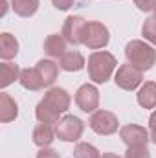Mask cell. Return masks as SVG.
Here are the masks:
<instances>
[{
	"mask_svg": "<svg viewBox=\"0 0 156 158\" xmlns=\"http://www.w3.org/2000/svg\"><path fill=\"white\" fill-rule=\"evenodd\" d=\"M117 66L116 57L109 52H94L88 57V76L94 83L101 85L112 77Z\"/></svg>",
	"mask_w": 156,
	"mask_h": 158,
	"instance_id": "6da1fadb",
	"label": "cell"
},
{
	"mask_svg": "<svg viewBox=\"0 0 156 158\" xmlns=\"http://www.w3.org/2000/svg\"><path fill=\"white\" fill-rule=\"evenodd\" d=\"M125 57H127V61L132 66H136L138 70L145 72V70H151L154 66L156 50L151 44L143 42V40H130L125 46Z\"/></svg>",
	"mask_w": 156,
	"mask_h": 158,
	"instance_id": "7a4b0ae2",
	"label": "cell"
},
{
	"mask_svg": "<svg viewBox=\"0 0 156 158\" xmlns=\"http://www.w3.org/2000/svg\"><path fill=\"white\" fill-rule=\"evenodd\" d=\"M84 131V123L77 116H63L55 125V134L61 142H77Z\"/></svg>",
	"mask_w": 156,
	"mask_h": 158,
	"instance_id": "3957f363",
	"label": "cell"
},
{
	"mask_svg": "<svg viewBox=\"0 0 156 158\" xmlns=\"http://www.w3.org/2000/svg\"><path fill=\"white\" fill-rule=\"evenodd\" d=\"M110 40V33H109V28L101 22H88L86 24V30H84V40L83 44L88 46L90 50H101L109 44Z\"/></svg>",
	"mask_w": 156,
	"mask_h": 158,
	"instance_id": "277c9868",
	"label": "cell"
},
{
	"mask_svg": "<svg viewBox=\"0 0 156 158\" xmlns=\"http://www.w3.org/2000/svg\"><path fill=\"white\" fill-rule=\"evenodd\" d=\"M90 129L101 136H109V134H114L119 127V121H117L116 114L110 112V110H96L92 116H90V121H88Z\"/></svg>",
	"mask_w": 156,
	"mask_h": 158,
	"instance_id": "5b68a950",
	"label": "cell"
},
{
	"mask_svg": "<svg viewBox=\"0 0 156 158\" xmlns=\"http://www.w3.org/2000/svg\"><path fill=\"white\" fill-rule=\"evenodd\" d=\"M142 81H143V72L132 66L130 63L121 64L114 76V83L123 90H136L142 85Z\"/></svg>",
	"mask_w": 156,
	"mask_h": 158,
	"instance_id": "8992f818",
	"label": "cell"
},
{
	"mask_svg": "<svg viewBox=\"0 0 156 158\" xmlns=\"http://www.w3.org/2000/svg\"><path fill=\"white\" fill-rule=\"evenodd\" d=\"M86 20L83 17H77V15H72L64 20V26H63V37L66 39V42L77 46V44H83L84 40V30H86Z\"/></svg>",
	"mask_w": 156,
	"mask_h": 158,
	"instance_id": "52a82bcc",
	"label": "cell"
},
{
	"mask_svg": "<svg viewBox=\"0 0 156 158\" xmlns=\"http://www.w3.org/2000/svg\"><path fill=\"white\" fill-rule=\"evenodd\" d=\"M76 103L83 112H96L99 107V90L90 83L81 85L76 92Z\"/></svg>",
	"mask_w": 156,
	"mask_h": 158,
	"instance_id": "ba28073f",
	"label": "cell"
},
{
	"mask_svg": "<svg viewBox=\"0 0 156 158\" xmlns=\"http://www.w3.org/2000/svg\"><path fill=\"white\" fill-rule=\"evenodd\" d=\"M46 107H50L51 110H55V112H59V114H63V112H66L68 109H70V94L64 90V88H61V86H51L46 94H44V98L40 99Z\"/></svg>",
	"mask_w": 156,
	"mask_h": 158,
	"instance_id": "9c48e42d",
	"label": "cell"
},
{
	"mask_svg": "<svg viewBox=\"0 0 156 158\" xmlns=\"http://www.w3.org/2000/svg\"><path fill=\"white\" fill-rule=\"evenodd\" d=\"M119 138H121L123 143H127L129 147H130V145H147V142L151 140L147 129L142 127V125H134V123L121 127V129H119Z\"/></svg>",
	"mask_w": 156,
	"mask_h": 158,
	"instance_id": "30bf717a",
	"label": "cell"
},
{
	"mask_svg": "<svg viewBox=\"0 0 156 158\" xmlns=\"http://www.w3.org/2000/svg\"><path fill=\"white\" fill-rule=\"evenodd\" d=\"M44 52L53 57V59H61L66 53V39L59 33H51L44 40Z\"/></svg>",
	"mask_w": 156,
	"mask_h": 158,
	"instance_id": "8fae6325",
	"label": "cell"
},
{
	"mask_svg": "<svg viewBox=\"0 0 156 158\" xmlns=\"http://www.w3.org/2000/svg\"><path fill=\"white\" fill-rule=\"evenodd\" d=\"M84 64H86V61H84L83 53L77 52V50H70L59 59V66L64 72H79V70L84 68Z\"/></svg>",
	"mask_w": 156,
	"mask_h": 158,
	"instance_id": "7c38bea8",
	"label": "cell"
},
{
	"mask_svg": "<svg viewBox=\"0 0 156 158\" xmlns=\"http://www.w3.org/2000/svg\"><path fill=\"white\" fill-rule=\"evenodd\" d=\"M17 116H18V105H17V101L9 94L2 92L0 94V121L2 123H9Z\"/></svg>",
	"mask_w": 156,
	"mask_h": 158,
	"instance_id": "4fadbf2b",
	"label": "cell"
},
{
	"mask_svg": "<svg viewBox=\"0 0 156 158\" xmlns=\"http://www.w3.org/2000/svg\"><path fill=\"white\" fill-rule=\"evenodd\" d=\"M55 136H57V134H55L53 127L48 125V123H39V125L33 129V134H31L33 143L39 145V147H50L51 142L55 140Z\"/></svg>",
	"mask_w": 156,
	"mask_h": 158,
	"instance_id": "5bb4252c",
	"label": "cell"
},
{
	"mask_svg": "<svg viewBox=\"0 0 156 158\" xmlns=\"http://www.w3.org/2000/svg\"><path fill=\"white\" fill-rule=\"evenodd\" d=\"M35 68L40 74L42 81H44V86H51L55 83L57 76H59V64L53 63V61H50V59H40Z\"/></svg>",
	"mask_w": 156,
	"mask_h": 158,
	"instance_id": "9a60e30c",
	"label": "cell"
},
{
	"mask_svg": "<svg viewBox=\"0 0 156 158\" xmlns=\"http://www.w3.org/2000/svg\"><path fill=\"white\" fill-rule=\"evenodd\" d=\"M140 107L143 109H154L156 107V83L154 81H147L145 85H142V88L136 94Z\"/></svg>",
	"mask_w": 156,
	"mask_h": 158,
	"instance_id": "2e32d148",
	"label": "cell"
},
{
	"mask_svg": "<svg viewBox=\"0 0 156 158\" xmlns=\"http://www.w3.org/2000/svg\"><path fill=\"white\" fill-rule=\"evenodd\" d=\"M18 81H20V85L26 90H33V92H37V90H40L44 86V81L40 77V74L37 72V68H24L20 72Z\"/></svg>",
	"mask_w": 156,
	"mask_h": 158,
	"instance_id": "e0dca14e",
	"label": "cell"
},
{
	"mask_svg": "<svg viewBox=\"0 0 156 158\" xmlns=\"http://www.w3.org/2000/svg\"><path fill=\"white\" fill-rule=\"evenodd\" d=\"M18 53V40L11 33H2L0 35V57L4 61L13 59Z\"/></svg>",
	"mask_w": 156,
	"mask_h": 158,
	"instance_id": "ac0fdd59",
	"label": "cell"
},
{
	"mask_svg": "<svg viewBox=\"0 0 156 158\" xmlns=\"http://www.w3.org/2000/svg\"><path fill=\"white\" fill-rule=\"evenodd\" d=\"M11 7L18 17L30 19L39 9V0H11Z\"/></svg>",
	"mask_w": 156,
	"mask_h": 158,
	"instance_id": "d6986e66",
	"label": "cell"
},
{
	"mask_svg": "<svg viewBox=\"0 0 156 158\" xmlns=\"http://www.w3.org/2000/svg\"><path fill=\"white\" fill-rule=\"evenodd\" d=\"M20 72L22 70H18L17 64H13V63H2L0 64V86L2 88L9 86L15 79L20 77Z\"/></svg>",
	"mask_w": 156,
	"mask_h": 158,
	"instance_id": "ffe728a7",
	"label": "cell"
},
{
	"mask_svg": "<svg viewBox=\"0 0 156 158\" xmlns=\"http://www.w3.org/2000/svg\"><path fill=\"white\" fill-rule=\"evenodd\" d=\"M35 116L39 119L40 123H48V125H53V123H59V112H55V110H51L50 107H46L42 101H39V105H37V109H35Z\"/></svg>",
	"mask_w": 156,
	"mask_h": 158,
	"instance_id": "44dd1931",
	"label": "cell"
},
{
	"mask_svg": "<svg viewBox=\"0 0 156 158\" xmlns=\"http://www.w3.org/2000/svg\"><path fill=\"white\" fill-rule=\"evenodd\" d=\"M74 158H101V155H99V151L92 143L81 142L74 149Z\"/></svg>",
	"mask_w": 156,
	"mask_h": 158,
	"instance_id": "7402d4cb",
	"label": "cell"
},
{
	"mask_svg": "<svg viewBox=\"0 0 156 158\" xmlns=\"http://www.w3.org/2000/svg\"><path fill=\"white\" fill-rule=\"evenodd\" d=\"M142 35L149 40L151 44H156V19H147L142 26Z\"/></svg>",
	"mask_w": 156,
	"mask_h": 158,
	"instance_id": "603a6c76",
	"label": "cell"
},
{
	"mask_svg": "<svg viewBox=\"0 0 156 158\" xmlns=\"http://www.w3.org/2000/svg\"><path fill=\"white\" fill-rule=\"evenodd\" d=\"M125 158H151L147 145H130L125 153Z\"/></svg>",
	"mask_w": 156,
	"mask_h": 158,
	"instance_id": "cb8c5ba5",
	"label": "cell"
},
{
	"mask_svg": "<svg viewBox=\"0 0 156 158\" xmlns=\"http://www.w3.org/2000/svg\"><path fill=\"white\" fill-rule=\"evenodd\" d=\"M134 4H136V7L140 9V11H154L156 7V0H134Z\"/></svg>",
	"mask_w": 156,
	"mask_h": 158,
	"instance_id": "d4e9b609",
	"label": "cell"
},
{
	"mask_svg": "<svg viewBox=\"0 0 156 158\" xmlns=\"http://www.w3.org/2000/svg\"><path fill=\"white\" fill-rule=\"evenodd\" d=\"M37 158H61L59 153L51 147H40V151L37 153Z\"/></svg>",
	"mask_w": 156,
	"mask_h": 158,
	"instance_id": "484cf974",
	"label": "cell"
},
{
	"mask_svg": "<svg viewBox=\"0 0 156 158\" xmlns=\"http://www.w3.org/2000/svg\"><path fill=\"white\" fill-rule=\"evenodd\" d=\"M51 4L61 11H66V9H70L74 6V0H51Z\"/></svg>",
	"mask_w": 156,
	"mask_h": 158,
	"instance_id": "4316f807",
	"label": "cell"
},
{
	"mask_svg": "<svg viewBox=\"0 0 156 158\" xmlns=\"http://www.w3.org/2000/svg\"><path fill=\"white\" fill-rule=\"evenodd\" d=\"M149 136L156 143V112H153L151 118H149Z\"/></svg>",
	"mask_w": 156,
	"mask_h": 158,
	"instance_id": "83f0119b",
	"label": "cell"
},
{
	"mask_svg": "<svg viewBox=\"0 0 156 158\" xmlns=\"http://www.w3.org/2000/svg\"><path fill=\"white\" fill-rule=\"evenodd\" d=\"M101 158H119V156H117V155H114V153H105Z\"/></svg>",
	"mask_w": 156,
	"mask_h": 158,
	"instance_id": "f1b7e54d",
	"label": "cell"
},
{
	"mask_svg": "<svg viewBox=\"0 0 156 158\" xmlns=\"http://www.w3.org/2000/svg\"><path fill=\"white\" fill-rule=\"evenodd\" d=\"M2 6H4V9H2V15H6V11H7V0H2Z\"/></svg>",
	"mask_w": 156,
	"mask_h": 158,
	"instance_id": "f546056e",
	"label": "cell"
},
{
	"mask_svg": "<svg viewBox=\"0 0 156 158\" xmlns=\"http://www.w3.org/2000/svg\"><path fill=\"white\" fill-rule=\"evenodd\" d=\"M154 19H156V7H154Z\"/></svg>",
	"mask_w": 156,
	"mask_h": 158,
	"instance_id": "4dcf8cb0",
	"label": "cell"
}]
</instances>
